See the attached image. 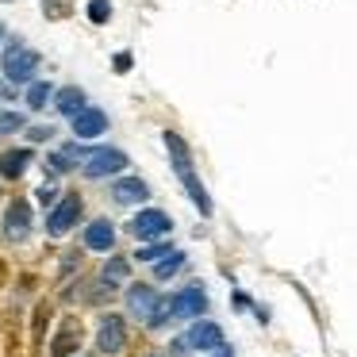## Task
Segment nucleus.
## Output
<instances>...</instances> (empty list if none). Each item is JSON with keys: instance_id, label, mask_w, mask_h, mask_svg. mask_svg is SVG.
Returning a JSON list of instances; mask_svg holds the SVG:
<instances>
[{"instance_id": "5", "label": "nucleus", "mask_w": 357, "mask_h": 357, "mask_svg": "<svg viewBox=\"0 0 357 357\" xmlns=\"http://www.w3.org/2000/svg\"><path fill=\"white\" fill-rule=\"evenodd\" d=\"M81 342H85V326H81V319H62V326H58L54 342H50V357H73L81 349Z\"/></svg>"}, {"instance_id": "22", "label": "nucleus", "mask_w": 357, "mask_h": 357, "mask_svg": "<svg viewBox=\"0 0 357 357\" xmlns=\"http://www.w3.org/2000/svg\"><path fill=\"white\" fill-rule=\"evenodd\" d=\"M89 20H93V24H108V20H112V4H108V0H93V4H89Z\"/></svg>"}, {"instance_id": "29", "label": "nucleus", "mask_w": 357, "mask_h": 357, "mask_svg": "<svg viewBox=\"0 0 357 357\" xmlns=\"http://www.w3.org/2000/svg\"><path fill=\"white\" fill-rule=\"evenodd\" d=\"M150 357H162V354H150Z\"/></svg>"}, {"instance_id": "21", "label": "nucleus", "mask_w": 357, "mask_h": 357, "mask_svg": "<svg viewBox=\"0 0 357 357\" xmlns=\"http://www.w3.org/2000/svg\"><path fill=\"white\" fill-rule=\"evenodd\" d=\"M47 100H50V85H47V81H39V85H31V89H27V104H31L35 112H39V108H47Z\"/></svg>"}, {"instance_id": "8", "label": "nucleus", "mask_w": 357, "mask_h": 357, "mask_svg": "<svg viewBox=\"0 0 357 357\" xmlns=\"http://www.w3.org/2000/svg\"><path fill=\"white\" fill-rule=\"evenodd\" d=\"M169 215L165 211H158V208H150V211H139V215L131 219V234L135 238H142V242H150V238H162L165 231H169Z\"/></svg>"}, {"instance_id": "9", "label": "nucleus", "mask_w": 357, "mask_h": 357, "mask_svg": "<svg viewBox=\"0 0 357 357\" xmlns=\"http://www.w3.org/2000/svg\"><path fill=\"white\" fill-rule=\"evenodd\" d=\"M169 311H173V319L177 315H196L200 319L204 311H208V296H204L200 284H188V288H181V292L169 300Z\"/></svg>"}, {"instance_id": "14", "label": "nucleus", "mask_w": 357, "mask_h": 357, "mask_svg": "<svg viewBox=\"0 0 357 357\" xmlns=\"http://www.w3.org/2000/svg\"><path fill=\"white\" fill-rule=\"evenodd\" d=\"M85 246L89 250H112L116 246V227L108 219H96V223L85 227Z\"/></svg>"}, {"instance_id": "28", "label": "nucleus", "mask_w": 357, "mask_h": 357, "mask_svg": "<svg viewBox=\"0 0 357 357\" xmlns=\"http://www.w3.org/2000/svg\"><path fill=\"white\" fill-rule=\"evenodd\" d=\"M0 273H4V261H0Z\"/></svg>"}, {"instance_id": "26", "label": "nucleus", "mask_w": 357, "mask_h": 357, "mask_svg": "<svg viewBox=\"0 0 357 357\" xmlns=\"http://www.w3.org/2000/svg\"><path fill=\"white\" fill-rule=\"evenodd\" d=\"M50 135H54V131H50V127H31V139H35V142L50 139Z\"/></svg>"}, {"instance_id": "25", "label": "nucleus", "mask_w": 357, "mask_h": 357, "mask_svg": "<svg viewBox=\"0 0 357 357\" xmlns=\"http://www.w3.org/2000/svg\"><path fill=\"white\" fill-rule=\"evenodd\" d=\"M35 196H39V204H47V208H50V204L58 200V188H54V185H43V188H39V192H35Z\"/></svg>"}, {"instance_id": "17", "label": "nucleus", "mask_w": 357, "mask_h": 357, "mask_svg": "<svg viewBox=\"0 0 357 357\" xmlns=\"http://www.w3.org/2000/svg\"><path fill=\"white\" fill-rule=\"evenodd\" d=\"M47 326H50V300H39V303H35V315H31V342H35V349H39L43 338H47Z\"/></svg>"}, {"instance_id": "2", "label": "nucleus", "mask_w": 357, "mask_h": 357, "mask_svg": "<svg viewBox=\"0 0 357 357\" xmlns=\"http://www.w3.org/2000/svg\"><path fill=\"white\" fill-rule=\"evenodd\" d=\"M35 70H39V50L24 47V43H12L4 50V73H8V81H31Z\"/></svg>"}, {"instance_id": "6", "label": "nucleus", "mask_w": 357, "mask_h": 357, "mask_svg": "<svg viewBox=\"0 0 357 357\" xmlns=\"http://www.w3.org/2000/svg\"><path fill=\"white\" fill-rule=\"evenodd\" d=\"M77 219H81V196L77 192H66L62 200L54 204V211L47 215V231L50 234H66Z\"/></svg>"}, {"instance_id": "7", "label": "nucleus", "mask_w": 357, "mask_h": 357, "mask_svg": "<svg viewBox=\"0 0 357 357\" xmlns=\"http://www.w3.org/2000/svg\"><path fill=\"white\" fill-rule=\"evenodd\" d=\"M31 231V204L27 200H12L4 211V238L8 242H24Z\"/></svg>"}, {"instance_id": "24", "label": "nucleus", "mask_w": 357, "mask_h": 357, "mask_svg": "<svg viewBox=\"0 0 357 357\" xmlns=\"http://www.w3.org/2000/svg\"><path fill=\"white\" fill-rule=\"evenodd\" d=\"M169 254H173V250L165 246V242H158V246H146V250H139L135 257H139V261H158V257H169Z\"/></svg>"}, {"instance_id": "27", "label": "nucleus", "mask_w": 357, "mask_h": 357, "mask_svg": "<svg viewBox=\"0 0 357 357\" xmlns=\"http://www.w3.org/2000/svg\"><path fill=\"white\" fill-rule=\"evenodd\" d=\"M215 357H231V349H219V354Z\"/></svg>"}, {"instance_id": "16", "label": "nucleus", "mask_w": 357, "mask_h": 357, "mask_svg": "<svg viewBox=\"0 0 357 357\" xmlns=\"http://www.w3.org/2000/svg\"><path fill=\"white\" fill-rule=\"evenodd\" d=\"M54 108L62 112V116H77L81 108H85V93H81L77 85H70V89H58V96H54Z\"/></svg>"}, {"instance_id": "11", "label": "nucleus", "mask_w": 357, "mask_h": 357, "mask_svg": "<svg viewBox=\"0 0 357 357\" xmlns=\"http://www.w3.org/2000/svg\"><path fill=\"white\" fill-rule=\"evenodd\" d=\"M185 346H192V349H223V331H219L211 319H200V323L188 331Z\"/></svg>"}, {"instance_id": "19", "label": "nucleus", "mask_w": 357, "mask_h": 357, "mask_svg": "<svg viewBox=\"0 0 357 357\" xmlns=\"http://www.w3.org/2000/svg\"><path fill=\"white\" fill-rule=\"evenodd\" d=\"M73 162H77V146H66V150H58V154H50L47 165H50L54 173H70Z\"/></svg>"}, {"instance_id": "13", "label": "nucleus", "mask_w": 357, "mask_h": 357, "mask_svg": "<svg viewBox=\"0 0 357 357\" xmlns=\"http://www.w3.org/2000/svg\"><path fill=\"white\" fill-rule=\"evenodd\" d=\"M31 165V150H4L0 154V177L4 181H20Z\"/></svg>"}, {"instance_id": "18", "label": "nucleus", "mask_w": 357, "mask_h": 357, "mask_svg": "<svg viewBox=\"0 0 357 357\" xmlns=\"http://www.w3.org/2000/svg\"><path fill=\"white\" fill-rule=\"evenodd\" d=\"M127 273H131L127 257H112V261L104 265V284H108V288H116L119 280H127Z\"/></svg>"}, {"instance_id": "4", "label": "nucleus", "mask_w": 357, "mask_h": 357, "mask_svg": "<svg viewBox=\"0 0 357 357\" xmlns=\"http://www.w3.org/2000/svg\"><path fill=\"white\" fill-rule=\"evenodd\" d=\"M123 346H127V323H123V315H104L100 319V331H96V349L100 354H123Z\"/></svg>"}, {"instance_id": "10", "label": "nucleus", "mask_w": 357, "mask_h": 357, "mask_svg": "<svg viewBox=\"0 0 357 357\" xmlns=\"http://www.w3.org/2000/svg\"><path fill=\"white\" fill-rule=\"evenodd\" d=\"M104 127H108V116H104L100 108H81L77 116H73V135L77 139H96V135H104Z\"/></svg>"}, {"instance_id": "23", "label": "nucleus", "mask_w": 357, "mask_h": 357, "mask_svg": "<svg viewBox=\"0 0 357 357\" xmlns=\"http://www.w3.org/2000/svg\"><path fill=\"white\" fill-rule=\"evenodd\" d=\"M20 127H24V116H20V112H0V135L20 131Z\"/></svg>"}, {"instance_id": "15", "label": "nucleus", "mask_w": 357, "mask_h": 357, "mask_svg": "<svg viewBox=\"0 0 357 357\" xmlns=\"http://www.w3.org/2000/svg\"><path fill=\"white\" fill-rule=\"evenodd\" d=\"M112 196H116L119 204H142L150 196V188L142 185L139 177H123V181H116V185H112Z\"/></svg>"}, {"instance_id": "1", "label": "nucleus", "mask_w": 357, "mask_h": 357, "mask_svg": "<svg viewBox=\"0 0 357 357\" xmlns=\"http://www.w3.org/2000/svg\"><path fill=\"white\" fill-rule=\"evenodd\" d=\"M165 146H169V158H173V169H177L181 185L188 188V196H192V204L204 211V215H211V200H208V188L196 181V169H192V158H188V146L185 139H181L177 131H165Z\"/></svg>"}, {"instance_id": "12", "label": "nucleus", "mask_w": 357, "mask_h": 357, "mask_svg": "<svg viewBox=\"0 0 357 357\" xmlns=\"http://www.w3.org/2000/svg\"><path fill=\"white\" fill-rule=\"evenodd\" d=\"M127 307H131L135 319H150L158 307V292L150 284H131L127 288Z\"/></svg>"}, {"instance_id": "20", "label": "nucleus", "mask_w": 357, "mask_h": 357, "mask_svg": "<svg viewBox=\"0 0 357 357\" xmlns=\"http://www.w3.org/2000/svg\"><path fill=\"white\" fill-rule=\"evenodd\" d=\"M181 265H185V254H181V250H173L169 261H158V265H154V277H158V280H165V277H173V273H177Z\"/></svg>"}, {"instance_id": "3", "label": "nucleus", "mask_w": 357, "mask_h": 357, "mask_svg": "<svg viewBox=\"0 0 357 357\" xmlns=\"http://www.w3.org/2000/svg\"><path fill=\"white\" fill-rule=\"evenodd\" d=\"M81 169H85V177H112V173L127 169V154L123 150H112V146H100L85 158Z\"/></svg>"}]
</instances>
